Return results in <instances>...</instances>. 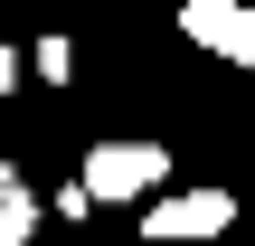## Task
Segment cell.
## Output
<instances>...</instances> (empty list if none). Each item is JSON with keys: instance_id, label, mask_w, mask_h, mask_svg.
<instances>
[{"instance_id": "obj_1", "label": "cell", "mask_w": 255, "mask_h": 246, "mask_svg": "<svg viewBox=\"0 0 255 246\" xmlns=\"http://www.w3.org/2000/svg\"><path fill=\"white\" fill-rule=\"evenodd\" d=\"M76 180H85L95 199H151V190L170 180V152H161V142H95Z\"/></svg>"}, {"instance_id": "obj_2", "label": "cell", "mask_w": 255, "mask_h": 246, "mask_svg": "<svg viewBox=\"0 0 255 246\" xmlns=\"http://www.w3.org/2000/svg\"><path fill=\"white\" fill-rule=\"evenodd\" d=\"M180 38L255 76V0H180Z\"/></svg>"}, {"instance_id": "obj_3", "label": "cell", "mask_w": 255, "mask_h": 246, "mask_svg": "<svg viewBox=\"0 0 255 246\" xmlns=\"http://www.w3.org/2000/svg\"><path fill=\"white\" fill-rule=\"evenodd\" d=\"M227 228H237V199L227 190H170L142 218V237H227Z\"/></svg>"}, {"instance_id": "obj_4", "label": "cell", "mask_w": 255, "mask_h": 246, "mask_svg": "<svg viewBox=\"0 0 255 246\" xmlns=\"http://www.w3.org/2000/svg\"><path fill=\"white\" fill-rule=\"evenodd\" d=\"M28 237H38V199H28V180H19V190L0 199V246H28Z\"/></svg>"}, {"instance_id": "obj_5", "label": "cell", "mask_w": 255, "mask_h": 246, "mask_svg": "<svg viewBox=\"0 0 255 246\" xmlns=\"http://www.w3.org/2000/svg\"><path fill=\"white\" fill-rule=\"evenodd\" d=\"M28 66H38L47 85H66V76H76V47H66V38H38V57H28Z\"/></svg>"}, {"instance_id": "obj_6", "label": "cell", "mask_w": 255, "mask_h": 246, "mask_svg": "<svg viewBox=\"0 0 255 246\" xmlns=\"http://www.w3.org/2000/svg\"><path fill=\"white\" fill-rule=\"evenodd\" d=\"M9 85H19V47L0 38V95H9Z\"/></svg>"}, {"instance_id": "obj_7", "label": "cell", "mask_w": 255, "mask_h": 246, "mask_svg": "<svg viewBox=\"0 0 255 246\" xmlns=\"http://www.w3.org/2000/svg\"><path fill=\"white\" fill-rule=\"evenodd\" d=\"M9 190H19V171H9V161H0V199H9Z\"/></svg>"}]
</instances>
